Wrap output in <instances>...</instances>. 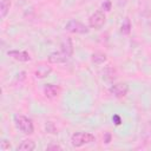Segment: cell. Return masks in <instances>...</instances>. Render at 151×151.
Segmentation results:
<instances>
[{"label": "cell", "mask_w": 151, "mask_h": 151, "mask_svg": "<svg viewBox=\"0 0 151 151\" xmlns=\"http://www.w3.org/2000/svg\"><path fill=\"white\" fill-rule=\"evenodd\" d=\"M131 31V22H130V19L129 18H125L122 22V26H120V32L123 34H129Z\"/></svg>", "instance_id": "9a60e30c"}, {"label": "cell", "mask_w": 151, "mask_h": 151, "mask_svg": "<svg viewBox=\"0 0 151 151\" xmlns=\"http://www.w3.org/2000/svg\"><path fill=\"white\" fill-rule=\"evenodd\" d=\"M91 61L94 64V65H101L106 61V55L104 53H100V52H97V53H93L91 55Z\"/></svg>", "instance_id": "5bb4252c"}, {"label": "cell", "mask_w": 151, "mask_h": 151, "mask_svg": "<svg viewBox=\"0 0 151 151\" xmlns=\"http://www.w3.org/2000/svg\"><path fill=\"white\" fill-rule=\"evenodd\" d=\"M51 72H52V68H51L50 66L40 65V66L38 67V70L35 71L34 76H35V77H37L38 79H44V78L48 77V76L51 74Z\"/></svg>", "instance_id": "7c38bea8"}, {"label": "cell", "mask_w": 151, "mask_h": 151, "mask_svg": "<svg viewBox=\"0 0 151 151\" xmlns=\"http://www.w3.org/2000/svg\"><path fill=\"white\" fill-rule=\"evenodd\" d=\"M103 78L106 80V81H113L118 78V73L116 71L114 67L112 66H106L104 70H103Z\"/></svg>", "instance_id": "9c48e42d"}, {"label": "cell", "mask_w": 151, "mask_h": 151, "mask_svg": "<svg viewBox=\"0 0 151 151\" xmlns=\"http://www.w3.org/2000/svg\"><path fill=\"white\" fill-rule=\"evenodd\" d=\"M112 120L116 123V125H119V124L122 123V120H120V117H119L118 114H114V116L112 117Z\"/></svg>", "instance_id": "d6986e66"}, {"label": "cell", "mask_w": 151, "mask_h": 151, "mask_svg": "<svg viewBox=\"0 0 151 151\" xmlns=\"http://www.w3.org/2000/svg\"><path fill=\"white\" fill-rule=\"evenodd\" d=\"M70 57L67 54H65L63 51L60 52H52L48 57H47V60L50 64H64L67 61Z\"/></svg>", "instance_id": "52a82bcc"}, {"label": "cell", "mask_w": 151, "mask_h": 151, "mask_svg": "<svg viewBox=\"0 0 151 151\" xmlns=\"http://www.w3.org/2000/svg\"><path fill=\"white\" fill-rule=\"evenodd\" d=\"M109 91H110V93L113 97H116V98H123V97H125L127 94L129 86L125 83H116V84L111 85V87H110Z\"/></svg>", "instance_id": "5b68a950"}, {"label": "cell", "mask_w": 151, "mask_h": 151, "mask_svg": "<svg viewBox=\"0 0 151 151\" xmlns=\"http://www.w3.org/2000/svg\"><path fill=\"white\" fill-rule=\"evenodd\" d=\"M106 21V17H105V13L101 11V9H98L94 13H92L88 18V26L91 28H94V29H99L104 26Z\"/></svg>", "instance_id": "277c9868"}, {"label": "cell", "mask_w": 151, "mask_h": 151, "mask_svg": "<svg viewBox=\"0 0 151 151\" xmlns=\"http://www.w3.org/2000/svg\"><path fill=\"white\" fill-rule=\"evenodd\" d=\"M8 57H11L12 59L20 61V63H27L31 60V55L26 52V51H18V50H11L7 52Z\"/></svg>", "instance_id": "8992f818"}, {"label": "cell", "mask_w": 151, "mask_h": 151, "mask_svg": "<svg viewBox=\"0 0 151 151\" xmlns=\"http://www.w3.org/2000/svg\"><path fill=\"white\" fill-rule=\"evenodd\" d=\"M11 8V0H1L0 2V15L2 19L6 18V15L8 14Z\"/></svg>", "instance_id": "4fadbf2b"}, {"label": "cell", "mask_w": 151, "mask_h": 151, "mask_svg": "<svg viewBox=\"0 0 151 151\" xmlns=\"http://www.w3.org/2000/svg\"><path fill=\"white\" fill-rule=\"evenodd\" d=\"M0 149H1L2 151H7V150H9V149H11V144H9V142L6 140V139H4V140L1 142Z\"/></svg>", "instance_id": "e0dca14e"}, {"label": "cell", "mask_w": 151, "mask_h": 151, "mask_svg": "<svg viewBox=\"0 0 151 151\" xmlns=\"http://www.w3.org/2000/svg\"><path fill=\"white\" fill-rule=\"evenodd\" d=\"M13 119H14V124H15L17 129L20 130L22 133H25V134L33 133L34 125H33V122L28 117H26L24 114H14Z\"/></svg>", "instance_id": "6da1fadb"}, {"label": "cell", "mask_w": 151, "mask_h": 151, "mask_svg": "<svg viewBox=\"0 0 151 151\" xmlns=\"http://www.w3.org/2000/svg\"><path fill=\"white\" fill-rule=\"evenodd\" d=\"M60 50L67 54L68 57H71L73 54V44H72V40L71 38H65L61 42H60Z\"/></svg>", "instance_id": "30bf717a"}, {"label": "cell", "mask_w": 151, "mask_h": 151, "mask_svg": "<svg viewBox=\"0 0 151 151\" xmlns=\"http://www.w3.org/2000/svg\"><path fill=\"white\" fill-rule=\"evenodd\" d=\"M46 150L47 151H51V150H63V147L60 146V145H58V144H52V145H48L47 147H46Z\"/></svg>", "instance_id": "ac0fdd59"}, {"label": "cell", "mask_w": 151, "mask_h": 151, "mask_svg": "<svg viewBox=\"0 0 151 151\" xmlns=\"http://www.w3.org/2000/svg\"><path fill=\"white\" fill-rule=\"evenodd\" d=\"M65 29L67 32H70V33H76V34H86L90 31L88 27L85 24H83V22H80L78 20H74V19L68 20L66 22Z\"/></svg>", "instance_id": "3957f363"}, {"label": "cell", "mask_w": 151, "mask_h": 151, "mask_svg": "<svg viewBox=\"0 0 151 151\" xmlns=\"http://www.w3.org/2000/svg\"><path fill=\"white\" fill-rule=\"evenodd\" d=\"M35 149V143L32 139H25L22 140L19 146L17 147V151H33Z\"/></svg>", "instance_id": "8fae6325"}, {"label": "cell", "mask_w": 151, "mask_h": 151, "mask_svg": "<svg viewBox=\"0 0 151 151\" xmlns=\"http://www.w3.org/2000/svg\"><path fill=\"white\" fill-rule=\"evenodd\" d=\"M42 90H44V94L47 98H55L60 93V87L57 86V85H53V84H46V85H44V88Z\"/></svg>", "instance_id": "ba28073f"}, {"label": "cell", "mask_w": 151, "mask_h": 151, "mask_svg": "<svg viewBox=\"0 0 151 151\" xmlns=\"http://www.w3.org/2000/svg\"><path fill=\"white\" fill-rule=\"evenodd\" d=\"M111 6H112L111 0H104V2L101 4V9L109 12V11H111Z\"/></svg>", "instance_id": "2e32d148"}, {"label": "cell", "mask_w": 151, "mask_h": 151, "mask_svg": "<svg viewBox=\"0 0 151 151\" xmlns=\"http://www.w3.org/2000/svg\"><path fill=\"white\" fill-rule=\"evenodd\" d=\"M110 140H111V134H110V133H106V136H105V143L109 144Z\"/></svg>", "instance_id": "ffe728a7"}, {"label": "cell", "mask_w": 151, "mask_h": 151, "mask_svg": "<svg viewBox=\"0 0 151 151\" xmlns=\"http://www.w3.org/2000/svg\"><path fill=\"white\" fill-rule=\"evenodd\" d=\"M96 142V137L88 132H76L71 136V144L74 147H81Z\"/></svg>", "instance_id": "7a4b0ae2"}]
</instances>
